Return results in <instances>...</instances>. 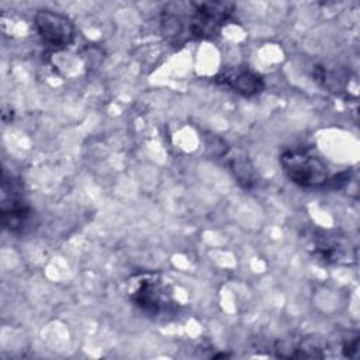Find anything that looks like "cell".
<instances>
[{
    "label": "cell",
    "instance_id": "cell-1",
    "mask_svg": "<svg viewBox=\"0 0 360 360\" xmlns=\"http://www.w3.org/2000/svg\"><path fill=\"white\" fill-rule=\"evenodd\" d=\"M235 4L229 1L167 3L160 15L163 37L173 44L212 38L231 18Z\"/></svg>",
    "mask_w": 360,
    "mask_h": 360
},
{
    "label": "cell",
    "instance_id": "cell-2",
    "mask_svg": "<svg viewBox=\"0 0 360 360\" xmlns=\"http://www.w3.org/2000/svg\"><path fill=\"white\" fill-rule=\"evenodd\" d=\"M280 165L287 179L304 188H319L329 180L326 162L308 148L285 149L280 155Z\"/></svg>",
    "mask_w": 360,
    "mask_h": 360
},
{
    "label": "cell",
    "instance_id": "cell-3",
    "mask_svg": "<svg viewBox=\"0 0 360 360\" xmlns=\"http://www.w3.org/2000/svg\"><path fill=\"white\" fill-rule=\"evenodd\" d=\"M0 215L3 226L15 235L27 233L34 225V210L30 205L20 179L3 173Z\"/></svg>",
    "mask_w": 360,
    "mask_h": 360
},
{
    "label": "cell",
    "instance_id": "cell-4",
    "mask_svg": "<svg viewBox=\"0 0 360 360\" xmlns=\"http://www.w3.org/2000/svg\"><path fill=\"white\" fill-rule=\"evenodd\" d=\"M132 302L149 316H167L174 312V301L169 294L167 287L156 276L142 278L134 292L131 294Z\"/></svg>",
    "mask_w": 360,
    "mask_h": 360
},
{
    "label": "cell",
    "instance_id": "cell-5",
    "mask_svg": "<svg viewBox=\"0 0 360 360\" xmlns=\"http://www.w3.org/2000/svg\"><path fill=\"white\" fill-rule=\"evenodd\" d=\"M38 35L51 48H68L75 39V27L69 17L52 10H38L34 15Z\"/></svg>",
    "mask_w": 360,
    "mask_h": 360
},
{
    "label": "cell",
    "instance_id": "cell-6",
    "mask_svg": "<svg viewBox=\"0 0 360 360\" xmlns=\"http://www.w3.org/2000/svg\"><path fill=\"white\" fill-rule=\"evenodd\" d=\"M219 82L242 96H255L264 87L262 77L250 70H232L218 77Z\"/></svg>",
    "mask_w": 360,
    "mask_h": 360
},
{
    "label": "cell",
    "instance_id": "cell-7",
    "mask_svg": "<svg viewBox=\"0 0 360 360\" xmlns=\"http://www.w3.org/2000/svg\"><path fill=\"white\" fill-rule=\"evenodd\" d=\"M357 349H359V338L354 336V338H352V339H349V340H346L343 343V349L342 350H343L346 357L353 359L357 354Z\"/></svg>",
    "mask_w": 360,
    "mask_h": 360
}]
</instances>
